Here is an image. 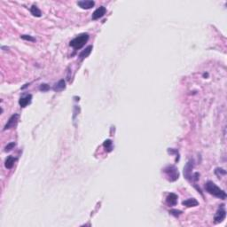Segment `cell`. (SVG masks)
<instances>
[{
    "mask_svg": "<svg viewBox=\"0 0 227 227\" xmlns=\"http://www.w3.org/2000/svg\"><path fill=\"white\" fill-rule=\"evenodd\" d=\"M91 50H92V46H91V45H90V46H88L87 48H85L84 50L83 51L80 53V55H79L80 60H81V61H83V60H84L85 58H87L89 55L90 54Z\"/></svg>",
    "mask_w": 227,
    "mask_h": 227,
    "instance_id": "obj_12",
    "label": "cell"
},
{
    "mask_svg": "<svg viewBox=\"0 0 227 227\" xmlns=\"http://www.w3.org/2000/svg\"><path fill=\"white\" fill-rule=\"evenodd\" d=\"M205 189L209 193H210L211 195H213L215 197H217V198L222 199V200H225L226 198L225 192L224 190L220 189L212 181H208L205 184Z\"/></svg>",
    "mask_w": 227,
    "mask_h": 227,
    "instance_id": "obj_1",
    "label": "cell"
},
{
    "mask_svg": "<svg viewBox=\"0 0 227 227\" xmlns=\"http://www.w3.org/2000/svg\"><path fill=\"white\" fill-rule=\"evenodd\" d=\"M222 207L219 208V209L217 210V212L215 213V224H218V223H221L225 220V216H226V212H225V209H224L223 205H221Z\"/></svg>",
    "mask_w": 227,
    "mask_h": 227,
    "instance_id": "obj_4",
    "label": "cell"
},
{
    "mask_svg": "<svg viewBox=\"0 0 227 227\" xmlns=\"http://www.w3.org/2000/svg\"><path fill=\"white\" fill-rule=\"evenodd\" d=\"M21 38H22V39H24V40H27V41H31V42H35V41H36L35 38L30 37V36H28V35H22Z\"/></svg>",
    "mask_w": 227,
    "mask_h": 227,
    "instance_id": "obj_18",
    "label": "cell"
},
{
    "mask_svg": "<svg viewBox=\"0 0 227 227\" xmlns=\"http://www.w3.org/2000/svg\"><path fill=\"white\" fill-rule=\"evenodd\" d=\"M30 12H31V13H32L34 16H36V17H41V15H42L41 11L38 9V7L37 5H32L31 8H30Z\"/></svg>",
    "mask_w": 227,
    "mask_h": 227,
    "instance_id": "obj_15",
    "label": "cell"
},
{
    "mask_svg": "<svg viewBox=\"0 0 227 227\" xmlns=\"http://www.w3.org/2000/svg\"><path fill=\"white\" fill-rule=\"evenodd\" d=\"M164 172L166 173L168 179L169 181H171V182L176 181L179 177V173L177 171V168L175 166H173V165H169V166L166 167L164 169Z\"/></svg>",
    "mask_w": 227,
    "mask_h": 227,
    "instance_id": "obj_3",
    "label": "cell"
},
{
    "mask_svg": "<svg viewBox=\"0 0 227 227\" xmlns=\"http://www.w3.org/2000/svg\"><path fill=\"white\" fill-rule=\"evenodd\" d=\"M48 89H49V86H48L47 84H41V86H40V90H43V91H45V90H47Z\"/></svg>",
    "mask_w": 227,
    "mask_h": 227,
    "instance_id": "obj_20",
    "label": "cell"
},
{
    "mask_svg": "<svg viewBox=\"0 0 227 227\" xmlns=\"http://www.w3.org/2000/svg\"><path fill=\"white\" fill-rule=\"evenodd\" d=\"M193 168V162L190 161L186 165V167L184 168V175L187 180H192V169Z\"/></svg>",
    "mask_w": 227,
    "mask_h": 227,
    "instance_id": "obj_6",
    "label": "cell"
},
{
    "mask_svg": "<svg viewBox=\"0 0 227 227\" xmlns=\"http://www.w3.org/2000/svg\"><path fill=\"white\" fill-rule=\"evenodd\" d=\"M169 213L171 215H173L174 216H176V217H177L178 215H181V211L180 210H177V209H171L170 211H169Z\"/></svg>",
    "mask_w": 227,
    "mask_h": 227,
    "instance_id": "obj_19",
    "label": "cell"
},
{
    "mask_svg": "<svg viewBox=\"0 0 227 227\" xmlns=\"http://www.w3.org/2000/svg\"><path fill=\"white\" fill-rule=\"evenodd\" d=\"M182 204L184 206H186V207L190 208V207H196V206H198L199 205V202L197 200H195L194 198H191V199H188L186 201H184V202H182Z\"/></svg>",
    "mask_w": 227,
    "mask_h": 227,
    "instance_id": "obj_11",
    "label": "cell"
},
{
    "mask_svg": "<svg viewBox=\"0 0 227 227\" xmlns=\"http://www.w3.org/2000/svg\"><path fill=\"white\" fill-rule=\"evenodd\" d=\"M166 201L169 206H176L177 203V195L175 193H169L167 196Z\"/></svg>",
    "mask_w": 227,
    "mask_h": 227,
    "instance_id": "obj_9",
    "label": "cell"
},
{
    "mask_svg": "<svg viewBox=\"0 0 227 227\" xmlns=\"http://www.w3.org/2000/svg\"><path fill=\"white\" fill-rule=\"evenodd\" d=\"M31 100H32V96L29 94V95H26L25 97H22L19 100V104L21 107H26L28 104H30L31 102Z\"/></svg>",
    "mask_w": 227,
    "mask_h": 227,
    "instance_id": "obj_10",
    "label": "cell"
},
{
    "mask_svg": "<svg viewBox=\"0 0 227 227\" xmlns=\"http://www.w3.org/2000/svg\"><path fill=\"white\" fill-rule=\"evenodd\" d=\"M77 5L83 8V9H90L91 7L94 6L95 2L91 1V0H84V1H79L77 2Z\"/></svg>",
    "mask_w": 227,
    "mask_h": 227,
    "instance_id": "obj_8",
    "label": "cell"
},
{
    "mask_svg": "<svg viewBox=\"0 0 227 227\" xmlns=\"http://www.w3.org/2000/svg\"><path fill=\"white\" fill-rule=\"evenodd\" d=\"M106 12H107L106 7H104V6L99 7L98 9H96L94 11V13H92V20H98L101 17H103L106 14Z\"/></svg>",
    "mask_w": 227,
    "mask_h": 227,
    "instance_id": "obj_7",
    "label": "cell"
},
{
    "mask_svg": "<svg viewBox=\"0 0 227 227\" xmlns=\"http://www.w3.org/2000/svg\"><path fill=\"white\" fill-rule=\"evenodd\" d=\"M65 88H66V83H65V81L62 79V80L59 81V82L54 85L53 90H54L55 91H61V90H64Z\"/></svg>",
    "mask_w": 227,
    "mask_h": 227,
    "instance_id": "obj_13",
    "label": "cell"
},
{
    "mask_svg": "<svg viewBox=\"0 0 227 227\" xmlns=\"http://www.w3.org/2000/svg\"><path fill=\"white\" fill-rule=\"evenodd\" d=\"M15 161H16V159H15L13 156H8L7 159L5 160V168H7V169H12L13 166L14 165Z\"/></svg>",
    "mask_w": 227,
    "mask_h": 227,
    "instance_id": "obj_14",
    "label": "cell"
},
{
    "mask_svg": "<svg viewBox=\"0 0 227 227\" xmlns=\"http://www.w3.org/2000/svg\"><path fill=\"white\" fill-rule=\"evenodd\" d=\"M89 40V35L87 33H84L79 35L78 37L75 38L73 40L70 41V46L73 47L74 49L78 50L81 49L82 47L84 46V44L87 43V41Z\"/></svg>",
    "mask_w": 227,
    "mask_h": 227,
    "instance_id": "obj_2",
    "label": "cell"
},
{
    "mask_svg": "<svg viewBox=\"0 0 227 227\" xmlns=\"http://www.w3.org/2000/svg\"><path fill=\"white\" fill-rule=\"evenodd\" d=\"M112 145H113V143H112V141H111L110 139H107V140L104 142V144H103L104 147L107 148L108 152H110L112 150Z\"/></svg>",
    "mask_w": 227,
    "mask_h": 227,
    "instance_id": "obj_16",
    "label": "cell"
},
{
    "mask_svg": "<svg viewBox=\"0 0 227 227\" xmlns=\"http://www.w3.org/2000/svg\"><path fill=\"white\" fill-rule=\"evenodd\" d=\"M15 147V143L14 142H11V143H9L6 146H5V152H9L11 151L12 149H13Z\"/></svg>",
    "mask_w": 227,
    "mask_h": 227,
    "instance_id": "obj_17",
    "label": "cell"
},
{
    "mask_svg": "<svg viewBox=\"0 0 227 227\" xmlns=\"http://www.w3.org/2000/svg\"><path fill=\"white\" fill-rule=\"evenodd\" d=\"M19 117H20V116H19L18 113H14V114H13V115L9 118L7 123L5 124V126L4 128V130H8V129H11V128H13V127L16 126V124H17V123H18V120H19Z\"/></svg>",
    "mask_w": 227,
    "mask_h": 227,
    "instance_id": "obj_5",
    "label": "cell"
}]
</instances>
